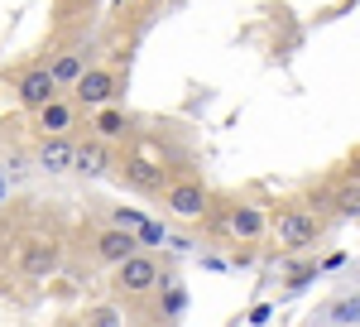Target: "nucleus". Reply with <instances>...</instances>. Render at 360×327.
<instances>
[{
  "mask_svg": "<svg viewBox=\"0 0 360 327\" xmlns=\"http://www.w3.org/2000/svg\"><path fill=\"white\" fill-rule=\"evenodd\" d=\"M58 92H63V87H58V78L53 73H49V68H29L25 78L15 82V97H20V106H44V101H53Z\"/></svg>",
  "mask_w": 360,
  "mask_h": 327,
  "instance_id": "obj_6",
  "label": "nucleus"
},
{
  "mask_svg": "<svg viewBox=\"0 0 360 327\" xmlns=\"http://www.w3.org/2000/svg\"><path fill=\"white\" fill-rule=\"evenodd\" d=\"M226 226H231V236H240V241H255V236H264V212L255 207V202H240V207H231V217H226Z\"/></svg>",
  "mask_w": 360,
  "mask_h": 327,
  "instance_id": "obj_11",
  "label": "nucleus"
},
{
  "mask_svg": "<svg viewBox=\"0 0 360 327\" xmlns=\"http://www.w3.org/2000/svg\"><path fill=\"white\" fill-rule=\"evenodd\" d=\"M111 270H115V294H125V299H139V294H149V289H159V284H164L159 260H154V255H144V250L125 255L120 265H111Z\"/></svg>",
  "mask_w": 360,
  "mask_h": 327,
  "instance_id": "obj_1",
  "label": "nucleus"
},
{
  "mask_svg": "<svg viewBox=\"0 0 360 327\" xmlns=\"http://www.w3.org/2000/svg\"><path fill=\"white\" fill-rule=\"evenodd\" d=\"M58 265H63V245L53 236H29L20 245V274H29V279H49Z\"/></svg>",
  "mask_w": 360,
  "mask_h": 327,
  "instance_id": "obj_5",
  "label": "nucleus"
},
{
  "mask_svg": "<svg viewBox=\"0 0 360 327\" xmlns=\"http://www.w3.org/2000/svg\"><path fill=\"white\" fill-rule=\"evenodd\" d=\"M120 173H125V183H130V188H139V192H159V188H164V173H159L149 159H130Z\"/></svg>",
  "mask_w": 360,
  "mask_h": 327,
  "instance_id": "obj_13",
  "label": "nucleus"
},
{
  "mask_svg": "<svg viewBox=\"0 0 360 327\" xmlns=\"http://www.w3.org/2000/svg\"><path fill=\"white\" fill-rule=\"evenodd\" d=\"M274 236H278V245H288V250L317 245V241H322V217L307 212V207H283L278 221H274Z\"/></svg>",
  "mask_w": 360,
  "mask_h": 327,
  "instance_id": "obj_2",
  "label": "nucleus"
},
{
  "mask_svg": "<svg viewBox=\"0 0 360 327\" xmlns=\"http://www.w3.org/2000/svg\"><path fill=\"white\" fill-rule=\"evenodd\" d=\"M86 323H120V313H115V308H91Z\"/></svg>",
  "mask_w": 360,
  "mask_h": 327,
  "instance_id": "obj_18",
  "label": "nucleus"
},
{
  "mask_svg": "<svg viewBox=\"0 0 360 327\" xmlns=\"http://www.w3.org/2000/svg\"><path fill=\"white\" fill-rule=\"evenodd\" d=\"M91 250H96L101 265H120L125 255L139 250V236L130 231V226H106V231H96V245H91Z\"/></svg>",
  "mask_w": 360,
  "mask_h": 327,
  "instance_id": "obj_7",
  "label": "nucleus"
},
{
  "mask_svg": "<svg viewBox=\"0 0 360 327\" xmlns=\"http://www.w3.org/2000/svg\"><path fill=\"white\" fill-rule=\"evenodd\" d=\"M120 73H111V68H82L77 73V82H72V92H77V101L82 106H106V101H115L120 97Z\"/></svg>",
  "mask_w": 360,
  "mask_h": 327,
  "instance_id": "obj_4",
  "label": "nucleus"
},
{
  "mask_svg": "<svg viewBox=\"0 0 360 327\" xmlns=\"http://www.w3.org/2000/svg\"><path fill=\"white\" fill-rule=\"evenodd\" d=\"M336 212H341V217H360V183L336 192Z\"/></svg>",
  "mask_w": 360,
  "mask_h": 327,
  "instance_id": "obj_15",
  "label": "nucleus"
},
{
  "mask_svg": "<svg viewBox=\"0 0 360 327\" xmlns=\"http://www.w3.org/2000/svg\"><path fill=\"white\" fill-rule=\"evenodd\" d=\"M34 121H39V130L44 135H63V130H72V121H77V106L58 92L53 101H44V106H34Z\"/></svg>",
  "mask_w": 360,
  "mask_h": 327,
  "instance_id": "obj_9",
  "label": "nucleus"
},
{
  "mask_svg": "<svg viewBox=\"0 0 360 327\" xmlns=\"http://www.w3.org/2000/svg\"><path fill=\"white\" fill-rule=\"evenodd\" d=\"M72 168L86 173V178H96V173H106L111 168V149H106V140H86V144H72Z\"/></svg>",
  "mask_w": 360,
  "mask_h": 327,
  "instance_id": "obj_10",
  "label": "nucleus"
},
{
  "mask_svg": "<svg viewBox=\"0 0 360 327\" xmlns=\"http://www.w3.org/2000/svg\"><path fill=\"white\" fill-rule=\"evenodd\" d=\"M34 164L49 168V173H68V168H72V135H68V130H63V135H44L39 149H34Z\"/></svg>",
  "mask_w": 360,
  "mask_h": 327,
  "instance_id": "obj_8",
  "label": "nucleus"
},
{
  "mask_svg": "<svg viewBox=\"0 0 360 327\" xmlns=\"http://www.w3.org/2000/svg\"><path fill=\"white\" fill-rule=\"evenodd\" d=\"M312 274H317V265H298V270L288 274V284H293V289H303V284L312 279Z\"/></svg>",
  "mask_w": 360,
  "mask_h": 327,
  "instance_id": "obj_17",
  "label": "nucleus"
},
{
  "mask_svg": "<svg viewBox=\"0 0 360 327\" xmlns=\"http://www.w3.org/2000/svg\"><path fill=\"white\" fill-rule=\"evenodd\" d=\"M332 323H360V299H341L332 303V313H327Z\"/></svg>",
  "mask_w": 360,
  "mask_h": 327,
  "instance_id": "obj_16",
  "label": "nucleus"
},
{
  "mask_svg": "<svg viewBox=\"0 0 360 327\" xmlns=\"http://www.w3.org/2000/svg\"><path fill=\"white\" fill-rule=\"evenodd\" d=\"M91 130H96V140H106V144H111V140H125V135H130V116H125L120 106H111V101H106V106H96V121H91Z\"/></svg>",
  "mask_w": 360,
  "mask_h": 327,
  "instance_id": "obj_12",
  "label": "nucleus"
},
{
  "mask_svg": "<svg viewBox=\"0 0 360 327\" xmlns=\"http://www.w3.org/2000/svg\"><path fill=\"white\" fill-rule=\"evenodd\" d=\"M82 68H86V49H68V54H58V58H53V68H49V73L58 78V87H72Z\"/></svg>",
  "mask_w": 360,
  "mask_h": 327,
  "instance_id": "obj_14",
  "label": "nucleus"
},
{
  "mask_svg": "<svg viewBox=\"0 0 360 327\" xmlns=\"http://www.w3.org/2000/svg\"><path fill=\"white\" fill-rule=\"evenodd\" d=\"M207 202H212V192H207V183H197V178H178V183H168V192H164V207L178 221L207 217Z\"/></svg>",
  "mask_w": 360,
  "mask_h": 327,
  "instance_id": "obj_3",
  "label": "nucleus"
}]
</instances>
